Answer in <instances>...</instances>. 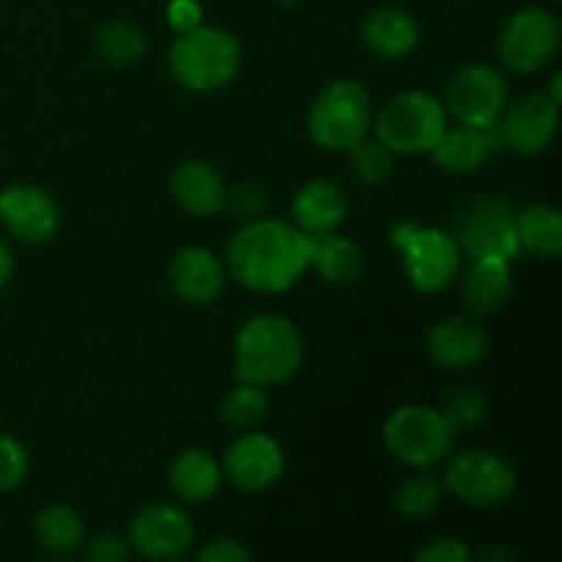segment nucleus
<instances>
[{"mask_svg": "<svg viewBox=\"0 0 562 562\" xmlns=\"http://www.w3.org/2000/svg\"><path fill=\"white\" fill-rule=\"evenodd\" d=\"M371 126L393 154H423L448 130V110L431 93L404 91L379 110Z\"/></svg>", "mask_w": 562, "mask_h": 562, "instance_id": "obj_5", "label": "nucleus"}, {"mask_svg": "<svg viewBox=\"0 0 562 562\" xmlns=\"http://www.w3.org/2000/svg\"><path fill=\"white\" fill-rule=\"evenodd\" d=\"M236 382L283 384L302 366V335L278 313H258L241 324L234 344Z\"/></svg>", "mask_w": 562, "mask_h": 562, "instance_id": "obj_2", "label": "nucleus"}, {"mask_svg": "<svg viewBox=\"0 0 562 562\" xmlns=\"http://www.w3.org/2000/svg\"><path fill=\"white\" fill-rule=\"evenodd\" d=\"M97 53L113 66H132L146 53V36L132 22H108L97 33Z\"/></svg>", "mask_w": 562, "mask_h": 562, "instance_id": "obj_28", "label": "nucleus"}, {"mask_svg": "<svg viewBox=\"0 0 562 562\" xmlns=\"http://www.w3.org/2000/svg\"><path fill=\"white\" fill-rule=\"evenodd\" d=\"M60 212L47 190L33 184H11L0 192V225L25 245H44L58 231Z\"/></svg>", "mask_w": 562, "mask_h": 562, "instance_id": "obj_13", "label": "nucleus"}, {"mask_svg": "<svg viewBox=\"0 0 562 562\" xmlns=\"http://www.w3.org/2000/svg\"><path fill=\"white\" fill-rule=\"evenodd\" d=\"M31 461H27L25 448L14 437L0 434V492H11L27 477Z\"/></svg>", "mask_w": 562, "mask_h": 562, "instance_id": "obj_33", "label": "nucleus"}, {"mask_svg": "<svg viewBox=\"0 0 562 562\" xmlns=\"http://www.w3.org/2000/svg\"><path fill=\"white\" fill-rule=\"evenodd\" d=\"M417 562H467L470 549L459 538H437L415 554Z\"/></svg>", "mask_w": 562, "mask_h": 562, "instance_id": "obj_34", "label": "nucleus"}, {"mask_svg": "<svg viewBox=\"0 0 562 562\" xmlns=\"http://www.w3.org/2000/svg\"><path fill=\"white\" fill-rule=\"evenodd\" d=\"M483 560L486 562H492V560H514V554H505V552H497V549H494V552H486L483 554Z\"/></svg>", "mask_w": 562, "mask_h": 562, "instance_id": "obj_40", "label": "nucleus"}, {"mask_svg": "<svg viewBox=\"0 0 562 562\" xmlns=\"http://www.w3.org/2000/svg\"><path fill=\"white\" fill-rule=\"evenodd\" d=\"M560 80H562V75H554L552 77V91H549V99H552V102H562V97H560Z\"/></svg>", "mask_w": 562, "mask_h": 562, "instance_id": "obj_39", "label": "nucleus"}, {"mask_svg": "<svg viewBox=\"0 0 562 562\" xmlns=\"http://www.w3.org/2000/svg\"><path fill=\"white\" fill-rule=\"evenodd\" d=\"M168 20L176 33H187L201 25V9L195 0H173L168 9Z\"/></svg>", "mask_w": 562, "mask_h": 562, "instance_id": "obj_37", "label": "nucleus"}, {"mask_svg": "<svg viewBox=\"0 0 562 562\" xmlns=\"http://www.w3.org/2000/svg\"><path fill=\"white\" fill-rule=\"evenodd\" d=\"M503 113L499 124H503L505 148L532 157L552 146L560 126V104L552 102L549 93H525L514 104H505Z\"/></svg>", "mask_w": 562, "mask_h": 562, "instance_id": "obj_14", "label": "nucleus"}, {"mask_svg": "<svg viewBox=\"0 0 562 562\" xmlns=\"http://www.w3.org/2000/svg\"><path fill=\"white\" fill-rule=\"evenodd\" d=\"M137 554L151 560H176L195 543L190 516L168 503H151L130 519V538Z\"/></svg>", "mask_w": 562, "mask_h": 562, "instance_id": "obj_12", "label": "nucleus"}, {"mask_svg": "<svg viewBox=\"0 0 562 562\" xmlns=\"http://www.w3.org/2000/svg\"><path fill=\"white\" fill-rule=\"evenodd\" d=\"M373 124L371 97L357 80H333L311 104L307 132L316 146L327 151H349L368 135Z\"/></svg>", "mask_w": 562, "mask_h": 562, "instance_id": "obj_4", "label": "nucleus"}, {"mask_svg": "<svg viewBox=\"0 0 562 562\" xmlns=\"http://www.w3.org/2000/svg\"><path fill=\"white\" fill-rule=\"evenodd\" d=\"M311 267L316 269L327 283L344 285L355 283V280L360 278L362 267H366V256H362V250L355 241L329 231V234L313 236Z\"/></svg>", "mask_w": 562, "mask_h": 562, "instance_id": "obj_24", "label": "nucleus"}, {"mask_svg": "<svg viewBox=\"0 0 562 562\" xmlns=\"http://www.w3.org/2000/svg\"><path fill=\"white\" fill-rule=\"evenodd\" d=\"M439 499H442V483L428 472H420L401 483L395 492V508L404 519H423L437 508Z\"/></svg>", "mask_w": 562, "mask_h": 562, "instance_id": "obj_29", "label": "nucleus"}, {"mask_svg": "<svg viewBox=\"0 0 562 562\" xmlns=\"http://www.w3.org/2000/svg\"><path fill=\"white\" fill-rule=\"evenodd\" d=\"M488 338L472 318H445L428 333V355L445 371H470L486 357Z\"/></svg>", "mask_w": 562, "mask_h": 562, "instance_id": "obj_16", "label": "nucleus"}, {"mask_svg": "<svg viewBox=\"0 0 562 562\" xmlns=\"http://www.w3.org/2000/svg\"><path fill=\"white\" fill-rule=\"evenodd\" d=\"M269 198L267 192L258 184H236L225 187V201L223 209H228L231 217H236L239 223H252V220H261L267 214Z\"/></svg>", "mask_w": 562, "mask_h": 562, "instance_id": "obj_32", "label": "nucleus"}, {"mask_svg": "<svg viewBox=\"0 0 562 562\" xmlns=\"http://www.w3.org/2000/svg\"><path fill=\"white\" fill-rule=\"evenodd\" d=\"M170 71L187 91L212 93L228 86L241 66V47L223 27H192L170 47Z\"/></svg>", "mask_w": 562, "mask_h": 562, "instance_id": "obj_3", "label": "nucleus"}, {"mask_svg": "<svg viewBox=\"0 0 562 562\" xmlns=\"http://www.w3.org/2000/svg\"><path fill=\"white\" fill-rule=\"evenodd\" d=\"M439 412L459 431V428L477 426L488 415V398L477 387H459L445 398Z\"/></svg>", "mask_w": 562, "mask_h": 562, "instance_id": "obj_31", "label": "nucleus"}, {"mask_svg": "<svg viewBox=\"0 0 562 562\" xmlns=\"http://www.w3.org/2000/svg\"><path fill=\"white\" fill-rule=\"evenodd\" d=\"M560 47V22L552 11L538 9H521L505 22L503 33H499V58L508 69L519 71V75H530L547 66L554 58Z\"/></svg>", "mask_w": 562, "mask_h": 562, "instance_id": "obj_9", "label": "nucleus"}, {"mask_svg": "<svg viewBox=\"0 0 562 562\" xmlns=\"http://www.w3.org/2000/svg\"><path fill=\"white\" fill-rule=\"evenodd\" d=\"M170 285L190 305H212L225 285V272L206 247H184L170 261Z\"/></svg>", "mask_w": 562, "mask_h": 562, "instance_id": "obj_17", "label": "nucleus"}, {"mask_svg": "<svg viewBox=\"0 0 562 562\" xmlns=\"http://www.w3.org/2000/svg\"><path fill=\"white\" fill-rule=\"evenodd\" d=\"M417 36H420V31H417L415 16L404 9H395V5L373 9L362 22V42L379 58H404L415 49Z\"/></svg>", "mask_w": 562, "mask_h": 562, "instance_id": "obj_20", "label": "nucleus"}, {"mask_svg": "<svg viewBox=\"0 0 562 562\" xmlns=\"http://www.w3.org/2000/svg\"><path fill=\"white\" fill-rule=\"evenodd\" d=\"M450 236L459 245L461 256L472 261H510L519 256L516 236V209L503 198H475L453 220Z\"/></svg>", "mask_w": 562, "mask_h": 562, "instance_id": "obj_7", "label": "nucleus"}, {"mask_svg": "<svg viewBox=\"0 0 562 562\" xmlns=\"http://www.w3.org/2000/svg\"><path fill=\"white\" fill-rule=\"evenodd\" d=\"M198 560L201 562H247L250 560V552H247L241 543L231 541V538H217V541L206 543V547L198 552Z\"/></svg>", "mask_w": 562, "mask_h": 562, "instance_id": "obj_36", "label": "nucleus"}, {"mask_svg": "<svg viewBox=\"0 0 562 562\" xmlns=\"http://www.w3.org/2000/svg\"><path fill=\"white\" fill-rule=\"evenodd\" d=\"M456 428L442 417V412L423 404H409L395 409L384 423V445L390 453L406 467L426 470L450 453Z\"/></svg>", "mask_w": 562, "mask_h": 562, "instance_id": "obj_8", "label": "nucleus"}, {"mask_svg": "<svg viewBox=\"0 0 562 562\" xmlns=\"http://www.w3.org/2000/svg\"><path fill=\"white\" fill-rule=\"evenodd\" d=\"M269 412V398L263 387L239 382L223 401V423L234 431H256Z\"/></svg>", "mask_w": 562, "mask_h": 562, "instance_id": "obj_27", "label": "nucleus"}, {"mask_svg": "<svg viewBox=\"0 0 562 562\" xmlns=\"http://www.w3.org/2000/svg\"><path fill=\"white\" fill-rule=\"evenodd\" d=\"M36 538L55 558H69L86 543V525L69 505H47L36 516Z\"/></svg>", "mask_w": 562, "mask_h": 562, "instance_id": "obj_25", "label": "nucleus"}, {"mask_svg": "<svg viewBox=\"0 0 562 562\" xmlns=\"http://www.w3.org/2000/svg\"><path fill=\"white\" fill-rule=\"evenodd\" d=\"M510 261H472L470 272L461 280V296L464 305L477 316L499 311L510 296Z\"/></svg>", "mask_w": 562, "mask_h": 562, "instance_id": "obj_22", "label": "nucleus"}, {"mask_svg": "<svg viewBox=\"0 0 562 562\" xmlns=\"http://www.w3.org/2000/svg\"><path fill=\"white\" fill-rule=\"evenodd\" d=\"M225 475L241 492H263L283 475V448L272 437L258 431H245L225 450Z\"/></svg>", "mask_w": 562, "mask_h": 562, "instance_id": "obj_15", "label": "nucleus"}, {"mask_svg": "<svg viewBox=\"0 0 562 562\" xmlns=\"http://www.w3.org/2000/svg\"><path fill=\"white\" fill-rule=\"evenodd\" d=\"M170 486L187 503H206L220 492L223 472L206 450H184L170 467Z\"/></svg>", "mask_w": 562, "mask_h": 562, "instance_id": "obj_23", "label": "nucleus"}, {"mask_svg": "<svg viewBox=\"0 0 562 562\" xmlns=\"http://www.w3.org/2000/svg\"><path fill=\"white\" fill-rule=\"evenodd\" d=\"M398 247L409 283L423 294H439L453 283L461 267V250L450 231L426 228L417 223H398L390 234Z\"/></svg>", "mask_w": 562, "mask_h": 562, "instance_id": "obj_6", "label": "nucleus"}, {"mask_svg": "<svg viewBox=\"0 0 562 562\" xmlns=\"http://www.w3.org/2000/svg\"><path fill=\"white\" fill-rule=\"evenodd\" d=\"M349 162L351 170L360 181L366 184H382L390 173H393V151L384 146L382 140H371V137H362L355 146L349 148Z\"/></svg>", "mask_w": 562, "mask_h": 562, "instance_id": "obj_30", "label": "nucleus"}, {"mask_svg": "<svg viewBox=\"0 0 562 562\" xmlns=\"http://www.w3.org/2000/svg\"><path fill=\"white\" fill-rule=\"evenodd\" d=\"M519 247L541 258H558L562 250V217L554 206H527L516 212Z\"/></svg>", "mask_w": 562, "mask_h": 562, "instance_id": "obj_26", "label": "nucleus"}, {"mask_svg": "<svg viewBox=\"0 0 562 562\" xmlns=\"http://www.w3.org/2000/svg\"><path fill=\"white\" fill-rule=\"evenodd\" d=\"M313 236L283 220H252L228 241V269L258 294L289 291L311 269Z\"/></svg>", "mask_w": 562, "mask_h": 562, "instance_id": "obj_1", "label": "nucleus"}, {"mask_svg": "<svg viewBox=\"0 0 562 562\" xmlns=\"http://www.w3.org/2000/svg\"><path fill=\"white\" fill-rule=\"evenodd\" d=\"M445 483L467 505L488 508V505L505 503L514 494L516 475L514 467L503 456L477 448L464 450V453L450 461L448 472H445Z\"/></svg>", "mask_w": 562, "mask_h": 562, "instance_id": "obj_10", "label": "nucleus"}, {"mask_svg": "<svg viewBox=\"0 0 562 562\" xmlns=\"http://www.w3.org/2000/svg\"><path fill=\"white\" fill-rule=\"evenodd\" d=\"M508 104V82L494 66H464L450 80L445 110L464 126H486L499 119Z\"/></svg>", "mask_w": 562, "mask_h": 562, "instance_id": "obj_11", "label": "nucleus"}, {"mask_svg": "<svg viewBox=\"0 0 562 562\" xmlns=\"http://www.w3.org/2000/svg\"><path fill=\"white\" fill-rule=\"evenodd\" d=\"M434 159L442 170L448 173H472L481 165H486V159L492 157L494 148L488 143L483 126H453V130H445L442 137L437 140V146L431 148Z\"/></svg>", "mask_w": 562, "mask_h": 562, "instance_id": "obj_21", "label": "nucleus"}, {"mask_svg": "<svg viewBox=\"0 0 562 562\" xmlns=\"http://www.w3.org/2000/svg\"><path fill=\"white\" fill-rule=\"evenodd\" d=\"M11 274H14V256H11L9 245L0 239V289H5V283L11 280Z\"/></svg>", "mask_w": 562, "mask_h": 562, "instance_id": "obj_38", "label": "nucleus"}, {"mask_svg": "<svg viewBox=\"0 0 562 562\" xmlns=\"http://www.w3.org/2000/svg\"><path fill=\"white\" fill-rule=\"evenodd\" d=\"M86 558L93 562H121L130 558V543L115 536V532H104V536H97L88 543Z\"/></svg>", "mask_w": 562, "mask_h": 562, "instance_id": "obj_35", "label": "nucleus"}, {"mask_svg": "<svg viewBox=\"0 0 562 562\" xmlns=\"http://www.w3.org/2000/svg\"><path fill=\"white\" fill-rule=\"evenodd\" d=\"M346 209H349V201H346V192L340 190L338 181L313 179L294 195L291 214H294L296 228L318 236L338 231L346 220Z\"/></svg>", "mask_w": 562, "mask_h": 562, "instance_id": "obj_18", "label": "nucleus"}, {"mask_svg": "<svg viewBox=\"0 0 562 562\" xmlns=\"http://www.w3.org/2000/svg\"><path fill=\"white\" fill-rule=\"evenodd\" d=\"M170 192L184 212L195 217H212L223 209L225 184L217 170L201 159H184L173 168Z\"/></svg>", "mask_w": 562, "mask_h": 562, "instance_id": "obj_19", "label": "nucleus"}]
</instances>
